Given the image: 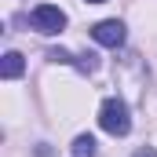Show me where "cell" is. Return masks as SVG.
Returning <instances> with one entry per match:
<instances>
[{
    "instance_id": "cell-8",
    "label": "cell",
    "mask_w": 157,
    "mask_h": 157,
    "mask_svg": "<svg viewBox=\"0 0 157 157\" xmlns=\"http://www.w3.org/2000/svg\"><path fill=\"white\" fill-rule=\"evenodd\" d=\"M135 157H157V150H154V146H143V150H139Z\"/></svg>"
},
{
    "instance_id": "cell-2",
    "label": "cell",
    "mask_w": 157,
    "mask_h": 157,
    "mask_svg": "<svg viewBox=\"0 0 157 157\" xmlns=\"http://www.w3.org/2000/svg\"><path fill=\"white\" fill-rule=\"evenodd\" d=\"M29 22H33V29H37V33L55 37V33H62V29H66V11H62V7H55V4H37V7H33V15H29Z\"/></svg>"
},
{
    "instance_id": "cell-9",
    "label": "cell",
    "mask_w": 157,
    "mask_h": 157,
    "mask_svg": "<svg viewBox=\"0 0 157 157\" xmlns=\"http://www.w3.org/2000/svg\"><path fill=\"white\" fill-rule=\"evenodd\" d=\"M88 4H106V0H88Z\"/></svg>"
},
{
    "instance_id": "cell-1",
    "label": "cell",
    "mask_w": 157,
    "mask_h": 157,
    "mask_svg": "<svg viewBox=\"0 0 157 157\" xmlns=\"http://www.w3.org/2000/svg\"><path fill=\"white\" fill-rule=\"evenodd\" d=\"M99 124H102V132H110V135H128V132H132V117H128L124 99H106V102L99 106Z\"/></svg>"
},
{
    "instance_id": "cell-4",
    "label": "cell",
    "mask_w": 157,
    "mask_h": 157,
    "mask_svg": "<svg viewBox=\"0 0 157 157\" xmlns=\"http://www.w3.org/2000/svg\"><path fill=\"white\" fill-rule=\"evenodd\" d=\"M0 73H4V80H15L26 73V62H22V55L18 51H7L4 55V66H0Z\"/></svg>"
},
{
    "instance_id": "cell-7",
    "label": "cell",
    "mask_w": 157,
    "mask_h": 157,
    "mask_svg": "<svg viewBox=\"0 0 157 157\" xmlns=\"http://www.w3.org/2000/svg\"><path fill=\"white\" fill-rule=\"evenodd\" d=\"M48 59H51V62H77V59H73L70 51H62V48H51V51H48Z\"/></svg>"
},
{
    "instance_id": "cell-6",
    "label": "cell",
    "mask_w": 157,
    "mask_h": 157,
    "mask_svg": "<svg viewBox=\"0 0 157 157\" xmlns=\"http://www.w3.org/2000/svg\"><path fill=\"white\" fill-rule=\"evenodd\" d=\"M95 66H99V59H95V55H77V70H84V73H91Z\"/></svg>"
},
{
    "instance_id": "cell-3",
    "label": "cell",
    "mask_w": 157,
    "mask_h": 157,
    "mask_svg": "<svg viewBox=\"0 0 157 157\" xmlns=\"http://www.w3.org/2000/svg\"><path fill=\"white\" fill-rule=\"evenodd\" d=\"M91 37L99 40L102 48H121L124 44V22L121 18H102L91 26Z\"/></svg>"
},
{
    "instance_id": "cell-5",
    "label": "cell",
    "mask_w": 157,
    "mask_h": 157,
    "mask_svg": "<svg viewBox=\"0 0 157 157\" xmlns=\"http://www.w3.org/2000/svg\"><path fill=\"white\" fill-rule=\"evenodd\" d=\"M73 157H95V139L91 135H77L73 139Z\"/></svg>"
}]
</instances>
